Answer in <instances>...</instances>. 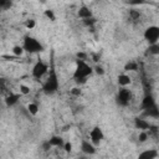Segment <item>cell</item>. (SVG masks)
<instances>
[{
    "mask_svg": "<svg viewBox=\"0 0 159 159\" xmlns=\"http://www.w3.org/2000/svg\"><path fill=\"white\" fill-rule=\"evenodd\" d=\"M93 72V68L84 61V60H77L76 61V70L73 72V78L78 83H84L87 77L91 76Z\"/></svg>",
    "mask_w": 159,
    "mask_h": 159,
    "instance_id": "cell-1",
    "label": "cell"
},
{
    "mask_svg": "<svg viewBox=\"0 0 159 159\" xmlns=\"http://www.w3.org/2000/svg\"><path fill=\"white\" fill-rule=\"evenodd\" d=\"M58 86H60V82H58L57 73H56V71L53 68H51L48 77L46 78L45 83L42 84V91L46 94H52L58 89Z\"/></svg>",
    "mask_w": 159,
    "mask_h": 159,
    "instance_id": "cell-2",
    "label": "cell"
},
{
    "mask_svg": "<svg viewBox=\"0 0 159 159\" xmlns=\"http://www.w3.org/2000/svg\"><path fill=\"white\" fill-rule=\"evenodd\" d=\"M22 47L25 51L30 52V53H36V52H41L43 50L42 45L40 43L39 40H36L35 37H31V36H26L24 39V43H22Z\"/></svg>",
    "mask_w": 159,
    "mask_h": 159,
    "instance_id": "cell-3",
    "label": "cell"
},
{
    "mask_svg": "<svg viewBox=\"0 0 159 159\" xmlns=\"http://www.w3.org/2000/svg\"><path fill=\"white\" fill-rule=\"evenodd\" d=\"M130 99H132V92H130V89L123 87V88H120V89L118 91L117 102H118L119 106H122V107L128 106L129 102H130Z\"/></svg>",
    "mask_w": 159,
    "mask_h": 159,
    "instance_id": "cell-4",
    "label": "cell"
},
{
    "mask_svg": "<svg viewBox=\"0 0 159 159\" xmlns=\"http://www.w3.org/2000/svg\"><path fill=\"white\" fill-rule=\"evenodd\" d=\"M144 39L149 42V45L158 43V39H159V27H158V26H149V27L144 31Z\"/></svg>",
    "mask_w": 159,
    "mask_h": 159,
    "instance_id": "cell-5",
    "label": "cell"
},
{
    "mask_svg": "<svg viewBox=\"0 0 159 159\" xmlns=\"http://www.w3.org/2000/svg\"><path fill=\"white\" fill-rule=\"evenodd\" d=\"M47 71H48V66H47V63H45L43 61H37L35 65H34V67H32V76L35 77V78H41V77H43L46 73H47Z\"/></svg>",
    "mask_w": 159,
    "mask_h": 159,
    "instance_id": "cell-6",
    "label": "cell"
},
{
    "mask_svg": "<svg viewBox=\"0 0 159 159\" xmlns=\"http://www.w3.org/2000/svg\"><path fill=\"white\" fill-rule=\"evenodd\" d=\"M89 138H91V142L94 145H98L102 142V139H103V132H102V129L99 127H94L93 129H91Z\"/></svg>",
    "mask_w": 159,
    "mask_h": 159,
    "instance_id": "cell-7",
    "label": "cell"
},
{
    "mask_svg": "<svg viewBox=\"0 0 159 159\" xmlns=\"http://www.w3.org/2000/svg\"><path fill=\"white\" fill-rule=\"evenodd\" d=\"M81 150L84 153V154H94L96 153V148H94V144L92 142H88L86 139H83L81 142Z\"/></svg>",
    "mask_w": 159,
    "mask_h": 159,
    "instance_id": "cell-8",
    "label": "cell"
},
{
    "mask_svg": "<svg viewBox=\"0 0 159 159\" xmlns=\"http://www.w3.org/2000/svg\"><path fill=\"white\" fill-rule=\"evenodd\" d=\"M142 107L145 111H148V109L155 108L157 107V103H155V101H154V98L152 96H145L144 99H143V102H142Z\"/></svg>",
    "mask_w": 159,
    "mask_h": 159,
    "instance_id": "cell-9",
    "label": "cell"
},
{
    "mask_svg": "<svg viewBox=\"0 0 159 159\" xmlns=\"http://www.w3.org/2000/svg\"><path fill=\"white\" fill-rule=\"evenodd\" d=\"M19 99H20V94H17V93H9L6 96V98H5V103H6V106L11 107V106L16 104L19 102Z\"/></svg>",
    "mask_w": 159,
    "mask_h": 159,
    "instance_id": "cell-10",
    "label": "cell"
},
{
    "mask_svg": "<svg viewBox=\"0 0 159 159\" xmlns=\"http://www.w3.org/2000/svg\"><path fill=\"white\" fill-rule=\"evenodd\" d=\"M78 16L81 17V19H89V17H92V11H91V9L88 7V6H86V5H83V6H81L80 7V10H78Z\"/></svg>",
    "mask_w": 159,
    "mask_h": 159,
    "instance_id": "cell-11",
    "label": "cell"
},
{
    "mask_svg": "<svg viewBox=\"0 0 159 159\" xmlns=\"http://www.w3.org/2000/svg\"><path fill=\"white\" fill-rule=\"evenodd\" d=\"M134 124H135V127H137L138 129H142V130H147V129L150 128V123H149L148 120L143 119V118H137V119L134 120Z\"/></svg>",
    "mask_w": 159,
    "mask_h": 159,
    "instance_id": "cell-12",
    "label": "cell"
},
{
    "mask_svg": "<svg viewBox=\"0 0 159 159\" xmlns=\"http://www.w3.org/2000/svg\"><path fill=\"white\" fill-rule=\"evenodd\" d=\"M139 158H142V159H155V158H158V152L155 149H149V150H145V152L140 153Z\"/></svg>",
    "mask_w": 159,
    "mask_h": 159,
    "instance_id": "cell-13",
    "label": "cell"
},
{
    "mask_svg": "<svg viewBox=\"0 0 159 159\" xmlns=\"http://www.w3.org/2000/svg\"><path fill=\"white\" fill-rule=\"evenodd\" d=\"M117 81H118V84H119V86H122V87H127V86H128V84H130V82H132L130 77H129L128 75H125V73L119 75V76H118V78H117Z\"/></svg>",
    "mask_w": 159,
    "mask_h": 159,
    "instance_id": "cell-14",
    "label": "cell"
},
{
    "mask_svg": "<svg viewBox=\"0 0 159 159\" xmlns=\"http://www.w3.org/2000/svg\"><path fill=\"white\" fill-rule=\"evenodd\" d=\"M48 143H50L51 147H63V144H65L63 139H62L61 137H58V135L51 137V138L48 139Z\"/></svg>",
    "mask_w": 159,
    "mask_h": 159,
    "instance_id": "cell-15",
    "label": "cell"
},
{
    "mask_svg": "<svg viewBox=\"0 0 159 159\" xmlns=\"http://www.w3.org/2000/svg\"><path fill=\"white\" fill-rule=\"evenodd\" d=\"M27 111H29V113H30V114L36 116V114H37V112H39V107H37V104H36V103H29V104H27Z\"/></svg>",
    "mask_w": 159,
    "mask_h": 159,
    "instance_id": "cell-16",
    "label": "cell"
},
{
    "mask_svg": "<svg viewBox=\"0 0 159 159\" xmlns=\"http://www.w3.org/2000/svg\"><path fill=\"white\" fill-rule=\"evenodd\" d=\"M24 52H25V50L22 46H14L12 47V55H15L17 57H21L24 55Z\"/></svg>",
    "mask_w": 159,
    "mask_h": 159,
    "instance_id": "cell-17",
    "label": "cell"
},
{
    "mask_svg": "<svg viewBox=\"0 0 159 159\" xmlns=\"http://www.w3.org/2000/svg\"><path fill=\"white\" fill-rule=\"evenodd\" d=\"M35 26H36V21H35L34 19H29V20L25 21V27H26V29L32 30Z\"/></svg>",
    "mask_w": 159,
    "mask_h": 159,
    "instance_id": "cell-18",
    "label": "cell"
},
{
    "mask_svg": "<svg viewBox=\"0 0 159 159\" xmlns=\"http://www.w3.org/2000/svg\"><path fill=\"white\" fill-rule=\"evenodd\" d=\"M137 68H138V65L135 62H128L125 65V67H124L125 71H135Z\"/></svg>",
    "mask_w": 159,
    "mask_h": 159,
    "instance_id": "cell-19",
    "label": "cell"
},
{
    "mask_svg": "<svg viewBox=\"0 0 159 159\" xmlns=\"http://www.w3.org/2000/svg\"><path fill=\"white\" fill-rule=\"evenodd\" d=\"M129 16H130L132 20H138L140 17V12L138 10H130L129 11Z\"/></svg>",
    "mask_w": 159,
    "mask_h": 159,
    "instance_id": "cell-20",
    "label": "cell"
},
{
    "mask_svg": "<svg viewBox=\"0 0 159 159\" xmlns=\"http://www.w3.org/2000/svg\"><path fill=\"white\" fill-rule=\"evenodd\" d=\"M10 6H11V1H10V0H0V9L6 10V9H9Z\"/></svg>",
    "mask_w": 159,
    "mask_h": 159,
    "instance_id": "cell-21",
    "label": "cell"
},
{
    "mask_svg": "<svg viewBox=\"0 0 159 159\" xmlns=\"http://www.w3.org/2000/svg\"><path fill=\"white\" fill-rule=\"evenodd\" d=\"M45 16L47 19H50L51 21H55L56 20V16H55V14H53L52 10H45Z\"/></svg>",
    "mask_w": 159,
    "mask_h": 159,
    "instance_id": "cell-22",
    "label": "cell"
},
{
    "mask_svg": "<svg viewBox=\"0 0 159 159\" xmlns=\"http://www.w3.org/2000/svg\"><path fill=\"white\" fill-rule=\"evenodd\" d=\"M30 93V87L25 84H20V94H29Z\"/></svg>",
    "mask_w": 159,
    "mask_h": 159,
    "instance_id": "cell-23",
    "label": "cell"
},
{
    "mask_svg": "<svg viewBox=\"0 0 159 159\" xmlns=\"http://www.w3.org/2000/svg\"><path fill=\"white\" fill-rule=\"evenodd\" d=\"M149 50H150L152 53L158 55V53H159V46H158V43H153V45H150V46H149Z\"/></svg>",
    "mask_w": 159,
    "mask_h": 159,
    "instance_id": "cell-24",
    "label": "cell"
},
{
    "mask_svg": "<svg viewBox=\"0 0 159 159\" xmlns=\"http://www.w3.org/2000/svg\"><path fill=\"white\" fill-rule=\"evenodd\" d=\"M81 93H82V91H81V88H78V87H73V88L71 89V94L75 96V97H80Z\"/></svg>",
    "mask_w": 159,
    "mask_h": 159,
    "instance_id": "cell-25",
    "label": "cell"
},
{
    "mask_svg": "<svg viewBox=\"0 0 159 159\" xmlns=\"http://www.w3.org/2000/svg\"><path fill=\"white\" fill-rule=\"evenodd\" d=\"M148 139V133H147V130H142L140 133H139V142H145Z\"/></svg>",
    "mask_w": 159,
    "mask_h": 159,
    "instance_id": "cell-26",
    "label": "cell"
},
{
    "mask_svg": "<svg viewBox=\"0 0 159 159\" xmlns=\"http://www.w3.org/2000/svg\"><path fill=\"white\" fill-rule=\"evenodd\" d=\"M94 71H96V73H97V75H103V73H104L103 67H102V66H98V65L94 67Z\"/></svg>",
    "mask_w": 159,
    "mask_h": 159,
    "instance_id": "cell-27",
    "label": "cell"
},
{
    "mask_svg": "<svg viewBox=\"0 0 159 159\" xmlns=\"http://www.w3.org/2000/svg\"><path fill=\"white\" fill-rule=\"evenodd\" d=\"M63 148H65L66 152H71V150H72V144H71L70 142H67V143L63 144Z\"/></svg>",
    "mask_w": 159,
    "mask_h": 159,
    "instance_id": "cell-28",
    "label": "cell"
},
{
    "mask_svg": "<svg viewBox=\"0 0 159 159\" xmlns=\"http://www.w3.org/2000/svg\"><path fill=\"white\" fill-rule=\"evenodd\" d=\"M77 57H78V60H86L87 55L83 53V52H78V53H77Z\"/></svg>",
    "mask_w": 159,
    "mask_h": 159,
    "instance_id": "cell-29",
    "label": "cell"
},
{
    "mask_svg": "<svg viewBox=\"0 0 159 159\" xmlns=\"http://www.w3.org/2000/svg\"><path fill=\"white\" fill-rule=\"evenodd\" d=\"M144 1L143 0H132L130 1V4H143Z\"/></svg>",
    "mask_w": 159,
    "mask_h": 159,
    "instance_id": "cell-30",
    "label": "cell"
}]
</instances>
